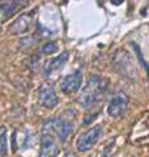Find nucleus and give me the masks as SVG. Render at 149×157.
Instances as JSON below:
<instances>
[{
    "label": "nucleus",
    "instance_id": "1",
    "mask_svg": "<svg viewBox=\"0 0 149 157\" xmlns=\"http://www.w3.org/2000/svg\"><path fill=\"white\" fill-rule=\"evenodd\" d=\"M109 82L101 76H92L89 78L86 86L82 89L80 97H78V104L84 109H90L92 106L97 105L99 101L103 100L107 92Z\"/></svg>",
    "mask_w": 149,
    "mask_h": 157
},
{
    "label": "nucleus",
    "instance_id": "2",
    "mask_svg": "<svg viewBox=\"0 0 149 157\" xmlns=\"http://www.w3.org/2000/svg\"><path fill=\"white\" fill-rule=\"evenodd\" d=\"M59 153V143L58 136L52 128V121L47 122L43 127L42 137H41V151L39 157H55Z\"/></svg>",
    "mask_w": 149,
    "mask_h": 157
},
{
    "label": "nucleus",
    "instance_id": "3",
    "mask_svg": "<svg viewBox=\"0 0 149 157\" xmlns=\"http://www.w3.org/2000/svg\"><path fill=\"white\" fill-rule=\"evenodd\" d=\"M101 135H102V127L101 126H94L93 128L84 132L82 135L78 136V139L76 141L77 151L85 152V151H89L90 148H93L97 141L99 140Z\"/></svg>",
    "mask_w": 149,
    "mask_h": 157
},
{
    "label": "nucleus",
    "instance_id": "4",
    "mask_svg": "<svg viewBox=\"0 0 149 157\" xmlns=\"http://www.w3.org/2000/svg\"><path fill=\"white\" fill-rule=\"evenodd\" d=\"M52 128L59 140L64 141L73 131V121L69 117H59L52 121Z\"/></svg>",
    "mask_w": 149,
    "mask_h": 157
},
{
    "label": "nucleus",
    "instance_id": "5",
    "mask_svg": "<svg viewBox=\"0 0 149 157\" xmlns=\"http://www.w3.org/2000/svg\"><path fill=\"white\" fill-rule=\"evenodd\" d=\"M82 84V72L74 71L71 75H67L60 82V89L64 94H72L76 93L81 88Z\"/></svg>",
    "mask_w": 149,
    "mask_h": 157
},
{
    "label": "nucleus",
    "instance_id": "6",
    "mask_svg": "<svg viewBox=\"0 0 149 157\" xmlns=\"http://www.w3.org/2000/svg\"><path fill=\"white\" fill-rule=\"evenodd\" d=\"M127 104H128V98L124 93H118V94H115L111 98L110 104H109V107H107L109 115L113 117V118L120 117L124 113V110H126Z\"/></svg>",
    "mask_w": 149,
    "mask_h": 157
},
{
    "label": "nucleus",
    "instance_id": "7",
    "mask_svg": "<svg viewBox=\"0 0 149 157\" xmlns=\"http://www.w3.org/2000/svg\"><path fill=\"white\" fill-rule=\"evenodd\" d=\"M39 104L47 109H52L58 105V97L55 94V90L50 84H43L39 88Z\"/></svg>",
    "mask_w": 149,
    "mask_h": 157
},
{
    "label": "nucleus",
    "instance_id": "8",
    "mask_svg": "<svg viewBox=\"0 0 149 157\" xmlns=\"http://www.w3.org/2000/svg\"><path fill=\"white\" fill-rule=\"evenodd\" d=\"M30 21H32V17L30 16H26V14H24V16H20L16 20V21L12 24L11 32L12 33H16V34H21L24 32H26L29 25H30Z\"/></svg>",
    "mask_w": 149,
    "mask_h": 157
},
{
    "label": "nucleus",
    "instance_id": "9",
    "mask_svg": "<svg viewBox=\"0 0 149 157\" xmlns=\"http://www.w3.org/2000/svg\"><path fill=\"white\" fill-rule=\"evenodd\" d=\"M68 52H63V54H60L58 58H55L54 60H51L50 62V64L46 67V73L48 75V73H51L52 71H56V70H59L64 63H66L67 60H68Z\"/></svg>",
    "mask_w": 149,
    "mask_h": 157
},
{
    "label": "nucleus",
    "instance_id": "10",
    "mask_svg": "<svg viewBox=\"0 0 149 157\" xmlns=\"http://www.w3.org/2000/svg\"><path fill=\"white\" fill-rule=\"evenodd\" d=\"M8 155V131L7 127L0 126V156L6 157Z\"/></svg>",
    "mask_w": 149,
    "mask_h": 157
},
{
    "label": "nucleus",
    "instance_id": "11",
    "mask_svg": "<svg viewBox=\"0 0 149 157\" xmlns=\"http://www.w3.org/2000/svg\"><path fill=\"white\" fill-rule=\"evenodd\" d=\"M58 43L56 42H47L46 45H43L42 47V52L46 54V55H51V54L58 51Z\"/></svg>",
    "mask_w": 149,
    "mask_h": 157
}]
</instances>
